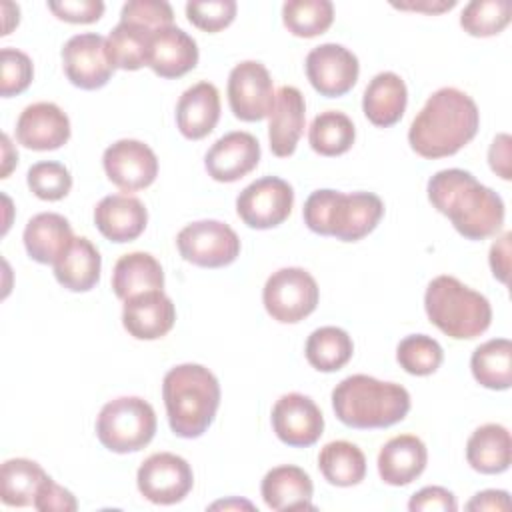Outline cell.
I'll use <instances>...</instances> for the list:
<instances>
[{"label": "cell", "instance_id": "43", "mask_svg": "<svg viewBox=\"0 0 512 512\" xmlns=\"http://www.w3.org/2000/svg\"><path fill=\"white\" fill-rule=\"evenodd\" d=\"M234 0H208V2H188L186 16L188 20L204 32H220L232 24L236 16Z\"/></svg>", "mask_w": 512, "mask_h": 512}, {"label": "cell", "instance_id": "8", "mask_svg": "<svg viewBox=\"0 0 512 512\" xmlns=\"http://www.w3.org/2000/svg\"><path fill=\"white\" fill-rule=\"evenodd\" d=\"M320 290L304 268H280L272 272L262 290L266 312L282 324H296L310 316L318 306Z\"/></svg>", "mask_w": 512, "mask_h": 512}, {"label": "cell", "instance_id": "9", "mask_svg": "<svg viewBox=\"0 0 512 512\" xmlns=\"http://www.w3.org/2000/svg\"><path fill=\"white\" fill-rule=\"evenodd\" d=\"M180 256L200 268H222L240 254L238 234L220 220H198L184 226L176 236Z\"/></svg>", "mask_w": 512, "mask_h": 512}, {"label": "cell", "instance_id": "16", "mask_svg": "<svg viewBox=\"0 0 512 512\" xmlns=\"http://www.w3.org/2000/svg\"><path fill=\"white\" fill-rule=\"evenodd\" d=\"M272 428L276 436L294 448L318 442L324 430V416L310 396L290 392L276 400L272 408Z\"/></svg>", "mask_w": 512, "mask_h": 512}, {"label": "cell", "instance_id": "10", "mask_svg": "<svg viewBox=\"0 0 512 512\" xmlns=\"http://www.w3.org/2000/svg\"><path fill=\"white\" fill-rule=\"evenodd\" d=\"M294 206L292 186L278 176H264L248 184L236 198V212L242 222L256 230L282 224Z\"/></svg>", "mask_w": 512, "mask_h": 512}, {"label": "cell", "instance_id": "46", "mask_svg": "<svg viewBox=\"0 0 512 512\" xmlns=\"http://www.w3.org/2000/svg\"><path fill=\"white\" fill-rule=\"evenodd\" d=\"M36 510H42V512H50V510H56V512H74L78 508V502L76 498L72 496L70 490L62 488L60 484H56L52 478H48L36 498H34V504H32Z\"/></svg>", "mask_w": 512, "mask_h": 512}, {"label": "cell", "instance_id": "18", "mask_svg": "<svg viewBox=\"0 0 512 512\" xmlns=\"http://www.w3.org/2000/svg\"><path fill=\"white\" fill-rule=\"evenodd\" d=\"M70 138V120L52 102H36L22 110L16 122V140L30 150L46 152L64 146Z\"/></svg>", "mask_w": 512, "mask_h": 512}, {"label": "cell", "instance_id": "36", "mask_svg": "<svg viewBox=\"0 0 512 512\" xmlns=\"http://www.w3.org/2000/svg\"><path fill=\"white\" fill-rule=\"evenodd\" d=\"M356 130L352 120L338 110L320 112L308 130V142L320 156H340L354 144Z\"/></svg>", "mask_w": 512, "mask_h": 512}, {"label": "cell", "instance_id": "48", "mask_svg": "<svg viewBox=\"0 0 512 512\" xmlns=\"http://www.w3.org/2000/svg\"><path fill=\"white\" fill-rule=\"evenodd\" d=\"M510 232H504L502 238H498L490 248V268L494 278H498L502 284L508 282L510 272Z\"/></svg>", "mask_w": 512, "mask_h": 512}, {"label": "cell", "instance_id": "47", "mask_svg": "<svg viewBox=\"0 0 512 512\" xmlns=\"http://www.w3.org/2000/svg\"><path fill=\"white\" fill-rule=\"evenodd\" d=\"M488 162L490 168L502 178L510 180V136L508 134H498L494 142L490 144L488 150Z\"/></svg>", "mask_w": 512, "mask_h": 512}, {"label": "cell", "instance_id": "49", "mask_svg": "<svg viewBox=\"0 0 512 512\" xmlns=\"http://www.w3.org/2000/svg\"><path fill=\"white\" fill-rule=\"evenodd\" d=\"M510 498L506 490H484L478 492L468 504L466 510H508Z\"/></svg>", "mask_w": 512, "mask_h": 512}, {"label": "cell", "instance_id": "25", "mask_svg": "<svg viewBox=\"0 0 512 512\" xmlns=\"http://www.w3.org/2000/svg\"><path fill=\"white\" fill-rule=\"evenodd\" d=\"M428 462L424 442L412 434L390 438L378 454V474L390 486H406L416 480Z\"/></svg>", "mask_w": 512, "mask_h": 512}, {"label": "cell", "instance_id": "29", "mask_svg": "<svg viewBox=\"0 0 512 512\" xmlns=\"http://www.w3.org/2000/svg\"><path fill=\"white\" fill-rule=\"evenodd\" d=\"M466 460L480 474H500L512 462V440L502 424L476 428L466 442Z\"/></svg>", "mask_w": 512, "mask_h": 512}, {"label": "cell", "instance_id": "21", "mask_svg": "<svg viewBox=\"0 0 512 512\" xmlns=\"http://www.w3.org/2000/svg\"><path fill=\"white\" fill-rule=\"evenodd\" d=\"M304 120L306 102L302 92L294 86H282L276 92L268 124V140L274 156L288 158L294 154L296 144L304 132Z\"/></svg>", "mask_w": 512, "mask_h": 512}, {"label": "cell", "instance_id": "13", "mask_svg": "<svg viewBox=\"0 0 512 512\" xmlns=\"http://www.w3.org/2000/svg\"><path fill=\"white\" fill-rule=\"evenodd\" d=\"M62 66L66 78L82 90L102 88L114 72L106 50V38L96 32L72 36L62 48Z\"/></svg>", "mask_w": 512, "mask_h": 512}, {"label": "cell", "instance_id": "33", "mask_svg": "<svg viewBox=\"0 0 512 512\" xmlns=\"http://www.w3.org/2000/svg\"><path fill=\"white\" fill-rule=\"evenodd\" d=\"M318 468L334 486H356L366 476V458L356 444L348 440H334L320 450Z\"/></svg>", "mask_w": 512, "mask_h": 512}, {"label": "cell", "instance_id": "27", "mask_svg": "<svg viewBox=\"0 0 512 512\" xmlns=\"http://www.w3.org/2000/svg\"><path fill=\"white\" fill-rule=\"evenodd\" d=\"M406 102L408 90L404 80L394 72H380L364 90L362 110L374 126L388 128L404 116Z\"/></svg>", "mask_w": 512, "mask_h": 512}, {"label": "cell", "instance_id": "39", "mask_svg": "<svg viewBox=\"0 0 512 512\" xmlns=\"http://www.w3.org/2000/svg\"><path fill=\"white\" fill-rule=\"evenodd\" d=\"M396 360L412 376H428L436 372L444 360L442 346L426 334H410L400 340Z\"/></svg>", "mask_w": 512, "mask_h": 512}, {"label": "cell", "instance_id": "31", "mask_svg": "<svg viewBox=\"0 0 512 512\" xmlns=\"http://www.w3.org/2000/svg\"><path fill=\"white\" fill-rule=\"evenodd\" d=\"M48 478L50 476L38 462L28 458H10L0 468V500L6 506H30Z\"/></svg>", "mask_w": 512, "mask_h": 512}, {"label": "cell", "instance_id": "20", "mask_svg": "<svg viewBox=\"0 0 512 512\" xmlns=\"http://www.w3.org/2000/svg\"><path fill=\"white\" fill-rule=\"evenodd\" d=\"M198 64L196 40L178 26L154 30L148 46V66L160 78H180Z\"/></svg>", "mask_w": 512, "mask_h": 512}, {"label": "cell", "instance_id": "26", "mask_svg": "<svg viewBox=\"0 0 512 512\" xmlns=\"http://www.w3.org/2000/svg\"><path fill=\"white\" fill-rule=\"evenodd\" d=\"M22 238L32 260L40 264H56L72 244L74 234L70 222L62 214L40 212L28 220Z\"/></svg>", "mask_w": 512, "mask_h": 512}, {"label": "cell", "instance_id": "32", "mask_svg": "<svg viewBox=\"0 0 512 512\" xmlns=\"http://www.w3.org/2000/svg\"><path fill=\"white\" fill-rule=\"evenodd\" d=\"M472 376L490 390H508L512 384V342L492 338L480 344L470 358Z\"/></svg>", "mask_w": 512, "mask_h": 512}, {"label": "cell", "instance_id": "7", "mask_svg": "<svg viewBox=\"0 0 512 512\" xmlns=\"http://www.w3.org/2000/svg\"><path fill=\"white\" fill-rule=\"evenodd\" d=\"M156 434L154 408L138 396H120L106 402L96 418V436L116 454L138 452Z\"/></svg>", "mask_w": 512, "mask_h": 512}, {"label": "cell", "instance_id": "28", "mask_svg": "<svg viewBox=\"0 0 512 512\" xmlns=\"http://www.w3.org/2000/svg\"><path fill=\"white\" fill-rule=\"evenodd\" d=\"M102 258L98 248L84 236L72 240L54 264V276L70 292H88L100 280Z\"/></svg>", "mask_w": 512, "mask_h": 512}, {"label": "cell", "instance_id": "12", "mask_svg": "<svg viewBox=\"0 0 512 512\" xmlns=\"http://www.w3.org/2000/svg\"><path fill=\"white\" fill-rule=\"evenodd\" d=\"M276 92L272 76L264 64L244 60L230 70L228 76V104L238 120L258 122L270 116Z\"/></svg>", "mask_w": 512, "mask_h": 512}, {"label": "cell", "instance_id": "15", "mask_svg": "<svg viewBox=\"0 0 512 512\" xmlns=\"http://www.w3.org/2000/svg\"><path fill=\"white\" fill-rule=\"evenodd\" d=\"M102 164L108 180L124 192L148 188L158 176V158L154 150L132 138L110 144L104 150Z\"/></svg>", "mask_w": 512, "mask_h": 512}, {"label": "cell", "instance_id": "17", "mask_svg": "<svg viewBox=\"0 0 512 512\" xmlns=\"http://www.w3.org/2000/svg\"><path fill=\"white\" fill-rule=\"evenodd\" d=\"M260 162V144L250 132H228L218 138L204 156L208 176L216 182H236Z\"/></svg>", "mask_w": 512, "mask_h": 512}, {"label": "cell", "instance_id": "24", "mask_svg": "<svg viewBox=\"0 0 512 512\" xmlns=\"http://www.w3.org/2000/svg\"><path fill=\"white\" fill-rule=\"evenodd\" d=\"M260 492L270 510H314L312 480L298 466L282 464L268 470L262 478Z\"/></svg>", "mask_w": 512, "mask_h": 512}, {"label": "cell", "instance_id": "45", "mask_svg": "<svg viewBox=\"0 0 512 512\" xmlns=\"http://www.w3.org/2000/svg\"><path fill=\"white\" fill-rule=\"evenodd\" d=\"M456 508L454 494L442 486H426L408 502L410 512H454Z\"/></svg>", "mask_w": 512, "mask_h": 512}, {"label": "cell", "instance_id": "5", "mask_svg": "<svg viewBox=\"0 0 512 512\" xmlns=\"http://www.w3.org/2000/svg\"><path fill=\"white\" fill-rule=\"evenodd\" d=\"M384 214L382 200L372 192L344 194L338 190H316L304 202V224L320 234L342 242H356L368 236Z\"/></svg>", "mask_w": 512, "mask_h": 512}, {"label": "cell", "instance_id": "35", "mask_svg": "<svg viewBox=\"0 0 512 512\" xmlns=\"http://www.w3.org/2000/svg\"><path fill=\"white\" fill-rule=\"evenodd\" d=\"M150 36L152 30L128 22H118L106 38V50L112 66L122 70H138L148 66Z\"/></svg>", "mask_w": 512, "mask_h": 512}, {"label": "cell", "instance_id": "23", "mask_svg": "<svg viewBox=\"0 0 512 512\" xmlns=\"http://www.w3.org/2000/svg\"><path fill=\"white\" fill-rule=\"evenodd\" d=\"M220 120V94L216 86L202 80L182 92L176 104V124L184 138L202 140Z\"/></svg>", "mask_w": 512, "mask_h": 512}, {"label": "cell", "instance_id": "50", "mask_svg": "<svg viewBox=\"0 0 512 512\" xmlns=\"http://www.w3.org/2000/svg\"><path fill=\"white\" fill-rule=\"evenodd\" d=\"M394 8H400V10H416V12H444V10H450L456 6V0H448V2H404V4H392Z\"/></svg>", "mask_w": 512, "mask_h": 512}, {"label": "cell", "instance_id": "4", "mask_svg": "<svg viewBox=\"0 0 512 512\" xmlns=\"http://www.w3.org/2000/svg\"><path fill=\"white\" fill-rule=\"evenodd\" d=\"M332 408L336 418L350 428H388L406 418L410 394L400 384L352 374L332 390Z\"/></svg>", "mask_w": 512, "mask_h": 512}, {"label": "cell", "instance_id": "44", "mask_svg": "<svg viewBox=\"0 0 512 512\" xmlns=\"http://www.w3.org/2000/svg\"><path fill=\"white\" fill-rule=\"evenodd\" d=\"M52 14L70 24H92L104 14L102 0H64L48 2Z\"/></svg>", "mask_w": 512, "mask_h": 512}, {"label": "cell", "instance_id": "14", "mask_svg": "<svg viewBox=\"0 0 512 512\" xmlns=\"http://www.w3.org/2000/svg\"><path fill=\"white\" fill-rule=\"evenodd\" d=\"M360 64L354 52L342 44L326 42L312 48L306 56V76L316 92L338 98L350 92L358 80Z\"/></svg>", "mask_w": 512, "mask_h": 512}, {"label": "cell", "instance_id": "1", "mask_svg": "<svg viewBox=\"0 0 512 512\" xmlns=\"http://www.w3.org/2000/svg\"><path fill=\"white\" fill-rule=\"evenodd\" d=\"M428 200L468 240L494 236L504 224L502 198L460 168L436 172L428 180Z\"/></svg>", "mask_w": 512, "mask_h": 512}, {"label": "cell", "instance_id": "22", "mask_svg": "<svg viewBox=\"0 0 512 512\" xmlns=\"http://www.w3.org/2000/svg\"><path fill=\"white\" fill-rule=\"evenodd\" d=\"M148 222L144 204L128 194L104 196L94 208V224L112 242L136 240Z\"/></svg>", "mask_w": 512, "mask_h": 512}, {"label": "cell", "instance_id": "42", "mask_svg": "<svg viewBox=\"0 0 512 512\" xmlns=\"http://www.w3.org/2000/svg\"><path fill=\"white\" fill-rule=\"evenodd\" d=\"M120 22L136 24L154 32L172 26L174 12L172 6L164 0H130L122 6Z\"/></svg>", "mask_w": 512, "mask_h": 512}, {"label": "cell", "instance_id": "40", "mask_svg": "<svg viewBox=\"0 0 512 512\" xmlns=\"http://www.w3.org/2000/svg\"><path fill=\"white\" fill-rule=\"evenodd\" d=\"M26 182L34 196H38L40 200H48V202L62 200L72 188L70 170L64 164L52 162V160L32 164L28 168Z\"/></svg>", "mask_w": 512, "mask_h": 512}, {"label": "cell", "instance_id": "34", "mask_svg": "<svg viewBox=\"0 0 512 512\" xmlns=\"http://www.w3.org/2000/svg\"><path fill=\"white\" fill-rule=\"evenodd\" d=\"M306 360L320 372H336L344 368L354 352L352 338L338 326L316 328L306 340Z\"/></svg>", "mask_w": 512, "mask_h": 512}, {"label": "cell", "instance_id": "38", "mask_svg": "<svg viewBox=\"0 0 512 512\" xmlns=\"http://www.w3.org/2000/svg\"><path fill=\"white\" fill-rule=\"evenodd\" d=\"M510 0H472L460 14V26L470 36L486 38L500 34L510 24Z\"/></svg>", "mask_w": 512, "mask_h": 512}, {"label": "cell", "instance_id": "51", "mask_svg": "<svg viewBox=\"0 0 512 512\" xmlns=\"http://www.w3.org/2000/svg\"><path fill=\"white\" fill-rule=\"evenodd\" d=\"M2 144H4V168H2V178H6L8 176V172H10V168H12V164H14V160L18 162V154L16 156H12V160H10V140H8V136L4 134L2 136Z\"/></svg>", "mask_w": 512, "mask_h": 512}, {"label": "cell", "instance_id": "30", "mask_svg": "<svg viewBox=\"0 0 512 512\" xmlns=\"http://www.w3.org/2000/svg\"><path fill=\"white\" fill-rule=\"evenodd\" d=\"M164 272L160 262L148 252H130L118 258L112 272V290L120 300L136 294L162 290Z\"/></svg>", "mask_w": 512, "mask_h": 512}, {"label": "cell", "instance_id": "3", "mask_svg": "<svg viewBox=\"0 0 512 512\" xmlns=\"http://www.w3.org/2000/svg\"><path fill=\"white\" fill-rule=\"evenodd\" d=\"M162 396L172 432L180 438H198L214 422L220 384L202 364H180L166 372Z\"/></svg>", "mask_w": 512, "mask_h": 512}, {"label": "cell", "instance_id": "2", "mask_svg": "<svg viewBox=\"0 0 512 512\" xmlns=\"http://www.w3.org/2000/svg\"><path fill=\"white\" fill-rule=\"evenodd\" d=\"M480 112L476 102L458 88L436 90L412 120L410 148L428 160L446 158L462 150L478 132Z\"/></svg>", "mask_w": 512, "mask_h": 512}, {"label": "cell", "instance_id": "6", "mask_svg": "<svg viewBox=\"0 0 512 512\" xmlns=\"http://www.w3.org/2000/svg\"><path fill=\"white\" fill-rule=\"evenodd\" d=\"M424 308L430 322L454 340H472L484 334L492 322L488 298L448 274L436 276L428 284Z\"/></svg>", "mask_w": 512, "mask_h": 512}, {"label": "cell", "instance_id": "19", "mask_svg": "<svg viewBox=\"0 0 512 512\" xmlns=\"http://www.w3.org/2000/svg\"><path fill=\"white\" fill-rule=\"evenodd\" d=\"M176 322V308L162 290H150L124 300L122 324L136 340H158Z\"/></svg>", "mask_w": 512, "mask_h": 512}, {"label": "cell", "instance_id": "41", "mask_svg": "<svg viewBox=\"0 0 512 512\" xmlns=\"http://www.w3.org/2000/svg\"><path fill=\"white\" fill-rule=\"evenodd\" d=\"M34 76V66L28 54L16 48H2L0 52V94L4 98L24 92Z\"/></svg>", "mask_w": 512, "mask_h": 512}, {"label": "cell", "instance_id": "11", "mask_svg": "<svg viewBox=\"0 0 512 512\" xmlns=\"http://www.w3.org/2000/svg\"><path fill=\"white\" fill-rule=\"evenodd\" d=\"M136 484L140 494L152 504L170 506L188 496L194 486V474L182 456L158 452L140 464Z\"/></svg>", "mask_w": 512, "mask_h": 512}, {"label": "cell", "instance_id": "37", "mask_svg": "<svg viewBox=\"0 0 512 512\" xmlns=\"http://www.w3.org/2000/svg\"><path fill=\"white\" fill-rule=\"evenodd\" d=\"M334 20L330 0H288L282 6V22L294 36L314 38L324 34Z\"/></svg>", "mask_w": 512, "mask_h": 512}]
</instances>
